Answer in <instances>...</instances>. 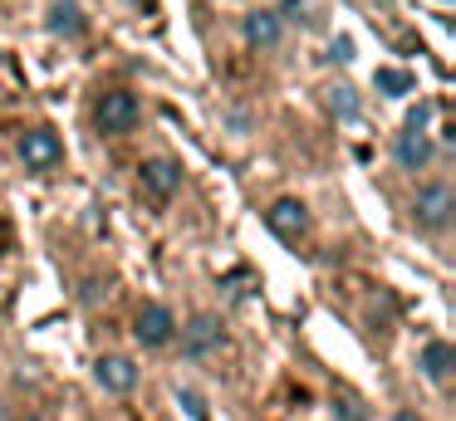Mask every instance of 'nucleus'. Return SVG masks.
<instances>
[{
	"mask_svg": "<svg viewBox=\"0 0 456 421\" xmlns=\"http://www.w3.org/2000/svg\"><path fill=\"white\" fill-rule=\"evenodd\" d=\"M142 117V103L138 93H128V88H113V93L99 98V108H94V123H99L103 137H118V133H133Z\"/></svg>",
	"mask_w": 456,
	"mask_h": 421,
	"instance_id": "nucleus-1",
	"label": "nucleus"
},
{
	"mask_svg": "<svg viewBox=\"0 0 456 421\" xmlns=\"http://www.w3.org/2000/svg\"><path fill=\"white\" fill-rule=\"evenodd\" d=\"M452 211H456V196H452V186H446V182L417 186V196H412V221H417V225H427V231H442V225L452 221Z\"/></svg>",
	"mask_w": 456,
	"mask_h": 421,
	"instance_id": "nucleus-2",
	"label": "nucleus"
},
{
	"mask_svg": "<svg viewBox=\"0 0 456 421\" xmlns=\"http://www.w3.org/2000/svg\"><path fill=\"white\" fill-rule=\"evenodd\" d=\"M172 333H177V319H172L167 304H142L138 323H133V338L142 348H162V343H172Z\"/></svg>",
	"mask_w": 456,
	"mask_h": 421,
	"instance_id": "nucleus-3",
	"label": "nucleus"
},
{
	"mask_svg": "<svg viewBox=\"0 0 456 421\" xmlns=\"http://www.w3.org/2000/svg\"><path fill=\"white\" fill-rule=\"evenodd\" d=\"M265 225L280 235V240H299V235L309 231V211H305V201H295V196H280V201L265 211Z\"/></svg>",
	"mask_w": 456,
	"mask_h": 421,
	"instance_id": "nucleus-4",
	"label": "nucleus"
},
{
	"mask_svg": "<svg viewBox=\"0 0 456 421\" xmlns=\"http://www.w3.org/2000/svg\"><path fill=\"white\" fill-rule=\"evenodd\" d=\"M221 348V319L216 313H197V319L182 328V352L187 358H207V352Z\"/></svg>",
	"mask_w": 456,
	"mask_h": 421,
	"instance_id": "nucleus-5",
	"label": "nucleus"
},
{
	"mask_svg": "<svg viewBox=\"0 0 456 421\" xmlns=\"http://www.w3.org/2000/svg\"><path fill=\"white\" fill-rule=\"evenodd\" d=\"M138 182H142V191H148V196L167 201V196H177V186H182V166L167 162V157H152V162L138 166Z\"/></svg>",
	"mask_w": 456,
	"mask_h": 421,
	"instance_id": "nucleus-6",
	"label": "nucleus"
},
{
	"mask_svg": "<svg viewBox=\"0 0 456 421\" xmlns=\"http://www.w3.org/2000/svg\"><path fill=\"white\" fill-rule=\"evenodd\" d=\"M20 157H25V166L45 172V166H54L64 157V147H60V137H54L50 127H30V133L20 137Z\"/></svg>",
	"mask_w": 456,
	"mask_h": 421,
	"instance_id": "nucleus-7",
	"label": "nucleus"
},
{
	"mask_svg": "<svg viewBox=\"0 0 456 421\" xmlns=\"http://www.w3.org/2000/svg\"><path fill=\"white\" fill-rule=\"evenodd\" d=\"M94 377H99L103 392H133L138 387V368L128 358H99L94 362Z\"/></svg>",
	"mask_w": 456,
	"mask_h": 421,
	"instance_id": "nucleus-8",
	"label": "nucleus"
},
{
	"mask_svg": "<svg viewBox=\"0 0 456 421\" xmlns=\"http://www.w3.org/2000/svg\"><path fill=\"white\" fill-rule=\"evenodd\" d=\"M393 157L407 166V172H422V166L432 162V137H427V133H397Z\"/></svg>",
	"mask_w": 456,
	"mask_h": 421,
	"instance_id": "nucleus-9",
	"label": "nucleus"
},
{
	"mask_svg": "<svg viewBox=\"0 0 456 421\" xmlns=\"http://www.w3.org/2000/svg\"><path fill=\"white\" fill-rule=\"evenodd\" d=\"M45 25H50V35H69L74 39V35H84V25H89V20H84V10L74 5V0H54Z\"/></svg>",
	"mask_w": 456,
	"mask_h": 421,
	"instance_id": "nucleus-10",
	"label": "nucleus"
},
{
	"mask_svg": "<svg viewBox=\"0 0 456 421\" xmlns=\"http://www.w3.org/2000/svg\"><path fill=\"white\" fill-rule=\"evenodd\" d=\"M240 29H246V39H250V45L270 49V45L280 39V15H275V10H250V15H246V25H240Z\"/></svg>",
	"mask_w": 456,
	"mask_h": 421,
	"instance_id": "nucleus-11",
	"label": "nucleus"
},
{
	"mask_svg": "<svg viewBox=\"0 0 456 421\" xmlns=\"http://www.w3.org/2000/svg\"><path fill=\"white\" fill-rule=\"evenodd\" d=\"M452 368H456V352H452V343H442V338H432L422 348V372L432 382H446L452 377Z\"/></svg>",
	"mask_w": 456,
	"mask_h": 421,
	"instance_id": "nucleus-12",
	"label": "nucleus"
},
{
	"mask_svg": "<svg viewBox=\"0 0 456 421\" xmlns=\"http://www.w3.org/2000/svg\"><path fill=\"white\" fill-rule=\"evenodd\" d=\"M373 78H378V88H383L387 98H403V93H412V84H417V78L407 74V69H378Z\"/></svg>",
	"mask_w": 456,
	"mask_h": 421,
	"instance_id": "nucleus-13",
	"label": "nucleus"
},
{
	"mask_svg": "<svg viewBox=\"0 0 456 421\" xmlns=\"http://www.w3.org/2000/svg\"><path fill=\"white\" fill-rule=\"evenodd\" d=\"M329 108H334L338 117H354V113H358V98H354V88H348V84L329 88Z\"/></svg>",
	"mask_w": 456,
	"mask_h": 421,
	"instance_id": "nucleus-14",
	"label": "nucleus"
},
{
	"mask_svg": "<svg viewBox=\"0 0 456 421\" xmlns=\"http://www.w3.org/2000/svg\"><path fill=\"white\" fill-rule=\"evenodd\" d=\"M427 123H432V103H417L412 113H407V127H403V133H427Z\"/></svg>",
	"mask_w": 456,
	"mask_h": 421,
	"instance_id": "nucleus-15",
	"label": "nucleus"
},
{
	"mask_svg": "<svg viewBox=\"0 0 456 421\" xmlns=\"http://www.w3.org/2000/svg\"><path fill=\"white\" fill-rule=\"evenodd\" d=\"M334 421H368V417H363V407H358V401L338 397V401H334Z\"/></svg>",
	"mask_w": 456,
	"mask_h": 421,
	"instance_id": "nucleus-16",
	"label": "nucleus"
},
{
	"mask_svg": "<svg viewBox=\"0 0 456 421\" xmlns=\"http://www.w3.org/2000/svg\"><path fill=\"white\" fill-rule=\"evenodd\" d=\"M329 59H334V64H348V59H354V39H334V45H329Z\"/></svg>",
	"mask_w": 456,
	"mask_h": 421,
	"instance_id": "nucleus-17",
	"label": "nucleus"
},
{
	"mask_svg": "<svg viewBox=\"0 0 456 421\" xmlns=\"http://www.w3.org/2000/svg\"><path fill=\"white\" fill-rule=\"evenodd\" d=\"M177 397H182V407H187V411H191V417H197V421L207 417V407H201V397H197V392H187V387H182Z\"/></svg>",
	"mask_w": 456,
	"mask_h": 421,
	"instance_id": "nucleus-18",
	"label": "nucleus"
},
{
	"mask_svg": "<svg viewBox=\"0 0 456 421\" xmlns=\"http://www.w3.org/2000/svg\"><path fill=\"white\" fill-rule=\"evenodd\" d=\"M393 421H417V417H412V411H397V417H393Z\"/></svg>",
	"mask_w": 456,
	"mask_h": 421,
	"instance_id": "nucleus-19",
	"label": "nucleus"
},
{
	"mask_svg": "<svg viewBox=\"0 0 456 421\" xmlns=\"http://www.w3.org/2000/svg\"><path fill=\"white\" fill-rule=\"evenodd\" d=\"M25 421H45V417H25Z\"/></svg>",
	"mask_w": 456,
	"mask_h": 421,
	"instance_id": "nucleus-20",
	"label": "nucleus"
}]
</instances>
